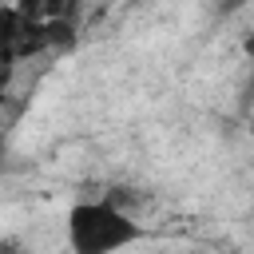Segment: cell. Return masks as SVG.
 <instances>
[{
	"mask_svg": "<svg viewBox=\"0 0 254 254\" xmlns=\"http://www.w3.org/2000/svg\"><path fill=\"white\" fill-rule=\"evenodd\" d=\"M0 171H4V147H0Z\"/></svg>",
	"mask_w": 254,
	"mask_h": 254,
	"instance_id": "cell-3",
	"label": "cell"
},
{
	"mask_svg": "<svg viewBox=\"0 0 254 254\" xmlns=\"http://www.w3.org/2000/svg\"><path fill=\"white\" fill-rule=\"evenodd\" d=\"M0 254H16V246H12V242H4V246H0Z\"/></svg>",
	"mask_w": 254,
	"mask_h": 254,
	"instance_id": "cell-2",
	"label": "cell"
},
{
	"mask_svg": "<svg viewBox=\"0 0 254 254\" xmlns=\"http://www.w3.org/2000/svg\"><path fill=\"white\" fill-rule=\"evenodd\" d=\"M64 234L71 254H119L143 242V222L111 198H79L64 214Z\"/></svg>",
	"mask_w": 254,
	"mask_h": 254,
	"instance_id": "cell-1",
	"label": "cell"
}]
</instances>
